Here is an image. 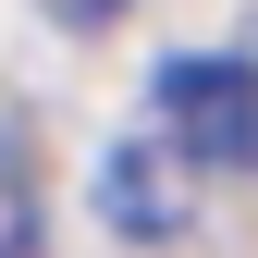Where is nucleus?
Masks as SVG:
<instances>
[{"instance_id": "nucleus-1", "label": "nucleus", "mask_w": 258, "mask_h": 258, "mask_svg": "<svg viewBox=\"0 0 258 258\" xmlns=\"http://www.w3.org/2000/svg\"><path fill=\"white\" fill-rule=\"evenodd\" d=\"M160 136H172L197 172H258V74L246 61H160Z\"/></svg>"}, {"instance_id": "nucleus-2", "label": "nucleus", "mask_w": 258, "mask_h": 258, "mask_svg": "<svg viewBox=\"0 0 258 258\" xmlns=\"http://www.w3.org/2000/svg\"><path fill=\"white\" fill-rule=\"evenodd\" d=\"M99 221H123V234H184L172 148H111V160H99Z\"/></svg>"}, {"instance_id": "nucleus-3", "label": "nucleus", "mask_w": 258, "mask_h": 258, "mask_svg": "<svg viewBox=\"0 0 258 258\" xmlns=\"http://www.w3.org/2000/svg\"><path fill=\"white\" fill-rule=\"evenodd\" d=\"M37 221H49L37 209V172H25V148L0 136V258H37Z\"/></svg>"}, {"instance_id": "nucleus-4", "label": "nucleus", "mask_w": 258, "mask_h": 258, "mask_svg": "<svg viewBox=\"0 0 258 258\" xmlns=\"http://www.w3.org/2000/svg\"><path fill=\"white\" fill-rule=\"evenodd\" d=\"M61 13H74V25H99V13H123V0H61Z\"/></svg>"}]
</instances>
